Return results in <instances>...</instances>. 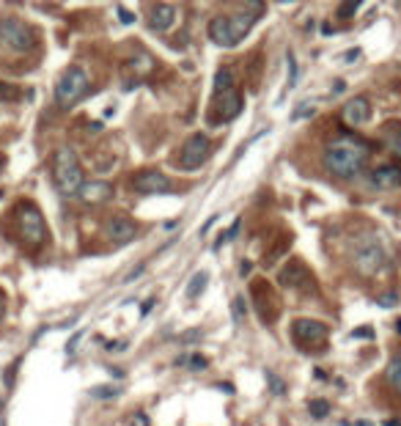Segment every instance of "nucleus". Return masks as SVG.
<instances>
[{
    "instance_id": "1",
    "label": "nucleus",
    "mask_w": 401,
    "mask_h": 426,
    "mask_svg": "<svg viewBox=\"0 0 401 426\" xmlns=\"http://www.w3.org/2000/svg\"><path fill=\"white\" fill-rule=\"evenodd\" d=\"M365 160H368V146L365 140L352 138V135H338L332 138L327 148H324V168L338 179H352L357 176L360 171L365 168Z\"/></svg>"
},
{
    "instance_id": "2",
    "label": "nucleus",
    "mask_w": 401,
    "mask_h": 426,
    "mask_svg": "<svg viewBox=\"0 0 401 426\" xmlns=\"http://www.w3.org/2000/svg\"><path fill=\"white\" fill-rule=\"evenodd\" d=\"M52 179H55V187L64 195H77L83 190V185H85L83 168H80L77 154L69 146L58 148L55 157H52Z\"/></svg>"
},
{
    "instance_id": "3",
    "label": "nucleus",
    "mask_w": 401,
    "mask_h": 426,
    "mask_svg": "<svg viewBox=\"0 0 401 426\" xmlns=\"http://www.w3.org/2000/svg\"><path fill=\"white\" fill-rule=\"evenodd\" d=\"M256 14H239V17H214L209 22V39L217 47H236L253 28Z\"/></svg>"
},
{
    "instance_id": "4",
    "label": "nucleus",
    "mask_w": 401,
    "mask_h": 426,
    "mask_svg": "<svg viewBox=\"0 0 401 426\" xmlns=\"http://www.w3.org/2000/svg\"><path fill=\"white\" fill-rule=\"evenodd\" d=\"M88 88H91L88 72L83 66H72V69H66V74L55 85V105L58 107H74L88 94Z\"/></svg>"
},
{
    "instance_id": "5",
    "label": "nucleus",
    "mask_w": 401,
    "mask_h": 426,
    "mask_svg": "<svg viewBox=\"0 0 401 426\" xmlns=\"http://www.w3.org/2000/svg\"><path fill=\"white\" fill-rule=\"evenodd\" d=\"M17 220H19V236L28 242L30 248H39L44 245L47 239V223L39 212V206L33 201H22L17 206Z\"/></svg>"
},
{
    "instance_id": "6",
    "label": "nucleus",
    "mask_w": 401,
    "mask_h": 426,
    "mask_svg": "<svg viewBox=\"0 0 401 426\" xmlns=\"http://www.w3.org/2000/svg\"><path fill=\"white\" fill-rule=\"evenodd\" d=\"M352 261H355L357 275H363V278H374V275L382 269V264H385V250H382V245H379L377 236H363V239L357 242V248H355Z\"/></svg>"
},
{
    "instance_id": "7",
    "label": "nucleus",
    "mask_w": 401,
    "mask_h": 426,
    "mask_svg": "<svg viewBox=\"0 0 401 426\" xmlns=\"http://www.w3.org/2000/svg\"><path fill=\"white\" fill-rule=\"evenodd\" d=\"M0 44L14 50V52H25V50L36 47V33L22 19L6 17V19H0Z\"/></svg>"
},
{
    "instance_id": "8",
    "label": "nucleus",
    "mask_w": 401,
    "mask_h": 426,
    "mask_svg": "<svg viewBox=\"0 0 401 426\" xmlns=\"http://www.w3.org/2000/svg\"><path fill=\"white\" fill-rule=\"evenodd\" d=\"M291 338H294V344L300 349L314 352V349H324V344L330 338V330H327V324H322L316 319H294V324H291Z\"/></svg>"
},
{
    "instance_id": "9",
    "label": "nucleus",
    "mask_w": 401,
    "mask_h": 426,
    "mask_svg": "<svg viewBox=\"0 0 401 426\" xmlns=\"http://www.w3.org/2000/svg\"><path fill=\"white\" fill-rule=\"evenodd\" d=\"M209 151H212V140H209V135L195 132V135H190V138L184 140L176 165H179L181 171H198L203 162H206Z\"/></svg>"
},
{
    "instance_id": "10",
    "label": "nucleus",
    "mask_w": 401,
    "mask_h": 426,
    "mask_svg": "<svg viewBox=\"0 0 401 426\" xmlns=\"http://www.w3.org/2000/svg\"><path fill=\"white\" fill-rule=\"evenodd\" d=\"M132 190L140 195H162L173 193V181L160 171H140L132 176Z\"/></svg>"
},
{
    "instance_id": "11",
    "label": "nucleus",
    "mask_w": 401,
    "mask_h": 426,
    "mask_svg": "<svg viewBox=\"0 0 401 426\" xmlns=\"http://www.w3.org/2000/svg\"><path fill=\"white\" fill-rule=\"evenodd\" d=\"M277 283L286 289H308V286H314V275L308 272V267L302 261H289L281 269V275H277Z\"/></svg>"
},
{
    "instance_id": "12",
    "label": "nucleus",
    "mask_w": 401,
    "mask_h": 426,
    "mask_svg": "<svg viewBox=\"0 0 401 426\" xmlns=\"http://www.w3.org/2000/svg\"><path fill=\"white\" fill-rule=\"evenodd\" d=\"M371 118V102L368 99H363V97H355V99H349V102L344 105V121L346 124H365V121Z\"/></svg>"
},
{
    "instance_id": "13",
    "label": "nucleus",
    "mask_w": 401,
    "mask_h": 426,
    "mask_svg": "<svg viewBox=\"0 0 401 426\" xmlns=\"http://www.w3.org/2000/svg\"><path fill=\"white\" fill-rule=\"evenodd\" d=\"M220 97V113H223V121H231V118H236L242 113V107H244V97L236 88H228V91H223V94H217Z\"/></svg>"
},
{
    "instance_id": "14",
    "label": "nucleus",
    "mask_w": 401,
    "mask_h": 426,
    "mask_svg": "<svg viewBox=\"0 0 401 426\" xmlns=\"http://www.w3.org/2000/svg\"><path fill=\"white\" fill-rule=\"evenodd\" d=\"M107 234H110V239L115 245H127V242L138 234V228H135V223L129 218H113L110 226H107Z\"/></svg>"
},
{
    "instance_id": "15",
    "label": "nucleus",
    "mask_w": 401,
    "mask_h": 426,
    "mask_svg": "<svg viewBox=\"0 0 401 426\" xmlns=\"http://www.w3.org/2000/svg\"><path fill=\"white\" fill-rule=\"evenodd\" d=\"M77 195L85 201V204H102V201H107L113 195V187L107 185V181H85L83 190Z\"/></svg>"
},
{
    "instance_id": "16",
    "label": "nucleus",
    "mask_w": 401,
    "mask_h": 426,
    "mask_svg": "<svg viewBox=\"0 0 401 426\" xmlns=\"http://www.w3.org/2000/svg\"><path fill=\"white\" fill-rule=\"evenodd\" d=\"M371 185L379 187V190H390V187L401 185V168L398 165H385V168H379V171H374Z\"/></svg>"
},
{
    "instance_id": "17",
    "label": "nucleus",
    "mask_w": 401,
    "mask_h": 426,
    "mask_svg": "<svg viewBox=\"0 0 401 426\" xmlns=\"http://www.w3.org/2000/svg\"><path fill=\"white\" fill-rule=\"evenodd\" d=\"M173 19H176V9L173 6H168V3H160V6H154V11H151V28L154 31H168L173 25Z\"/></svg>"
},
{
    "instance_id": "18",
    "label": "nucleus",
    "mask_w": 401,
    "mask_h": 426,
    "mask_svg": "<svg viewBox=\"0 0 401 426\" xmlns=\"http://www.w3.org/2000/svg\"><path fill=\"white\" fill-rule=\"evenodd\" d=\"M385 380L396 393H401V352H396L390 357V363H387V369H385Z\"/></svg>"
},
{
    "instance_id": "19",
    "label": "nucleus",
    "mask_w": 401,
    "mask_h": 426,
    "mask_svg": "<svg viewBox=\"0 0 401 426\" xmlns=\"http://www.w3.org/2000/svg\"><path fill=\"white\" fill-rule=\"evenodd\" d=\"M206 283H209V272H206V269H201V272H195L193 278H190L187 292H184V294L190 297V300H195V297H198L203 289H206Z\"/></svg>"
},
{
    "instance_id": "20",
    "label": "nucleus",
    "mask_w": 401,
    "mask_h": 426,
    "mask_svg": "<svg viewBox=\"0 0 401 426\" xmlns=\"http://www.w3.org/2000/svg\"><path fill=\"white\" fill-rule=\"evenodd\" d=\"M385 140H387V146L401 157V124H387L385 127Z\"/></svg>"
},
{
    "instance_id": "21",
    "label": "nucleus",
    "mask_w": 401,
    "mask_h": 426,
    "mask_svg": "<svg viewBox=\"0 0 401 426\" xmlns=\"http://www.w3.org/2000/svg\"><path fill=\"white\" fill-rule=\"evenodd\" d=\"M228 88H234V74H231V69H220L214 74V94H223Z\"/></svg>"
},
{
    "instance_id": "22",
    "label": "nucleus",
    "mask_w": 401,
    "mask_h": 426,
    "mask_svg": "<svg viewBox=\"0 0 401 426\" xmlns=\"http://www.w3.org/2000/svg\"><path fill=\"white\" fill-rule=\"evenodd\" d=\"M286 66H289V88H294V85L300 83V69H297L294 52H286Z\"/></svg>"
},
{
    "instance_id": "23",
    "label": "nucleus",
    "mask_w": 401,
    "mask_h": 426,
    "mask_svg": "<svg viewBox=\"0 0 401 426\" xmlns=\"http://www.w3.org/2000/svg\"><path fill=\"white\" fill-rule=\"evenodd\" d=\"M308 410H311L314 418H327L330 415V404L324 402V399H314V402L308 404Z\"/></svg>"
},
{
    "instance_id": "24",
    "label": "nucleus",
    "mask_w": 401,
    "mask_h": 426,
    "mask_svg": "<svg viewBox=\"0 0 401 426\" xmlns=\"http://www.w3.org/2000/svg\"><path fill=\"white\" fill-rule=\"evenodd\" d=\"M91 396L94 399H115L118 390H115L113 385H97V388H91Z\"/></svg>"
},
{
    "instance_id": "25",
    "label": "nucleus",
    "mask_w": 401,
    "mask_h": 426,
    "mask_svg": "<svg viewBox=\"0 0 401 426\" xmlns=\"http://www.w3.org/2000/svg\"><path fill=\"white\" fill-rule=\"evenodd\" d=\"M231 308H234V324H242L244 322V297H234Z\"/></svg>"
},
{
    "instance_id": "26",
    "label": "nucleus",
    "mask_w": 401,
    "mask_h": 426,
    "mask_svg": "<svg viewBox=\"0 0 401 426\" xmlns=\"http://www.w3.org/2000/svg\"><path fill=\"white\" fill-rule=\"evenodd\" d=\"M360 3H363V0H344V3H341V11H338V14H341V17H352V14L357 11V6H360Z\"/></svg>"
},
{
    "instance_id": "27",
    "label": "nucleus",
    "mask_w": 401,
    "mask_h": 426,
    "mask_svg": "<svg viewBox=\"0 0 401 426\" xmlns=\"http://www.w3.org/2000/svg\"><path fill=\"white\" fill-rule=\"evenodd\" d=\"M0 99H19V91L9 83H0Z\"/></svg>"
},
{
    "instance_id": "28",
    "label": "nucleus",
    "mask_w": 401,
    "mask_h": 426,
    "mask_svg": "<svg viewBox=\"0 0 401 426\" xmlns=\"http://www.w3.org/2000/svg\"><path fill=\"white\" fill-rule=\"evenodd\" d=\"M83 336H85V330H74V336L69 338V344H66V352L74 355V349H77V344L83 341Z\"/></svg>"
},
{
    "instance_id": "29",
    "label": "nucleus",
    "mask_w": 401,
    "mask_h": 426,
    "mask_svg": "<svg viewBox=\"0 0 401 426\" xmlns=\"http://www.w3.org/2000/svg\"><path fill=\"white\" fill-rule=\"evenodd\" d=\"M267 380H269V385H272V390H275V393L281 396V393H283V382L277 380V377L272 374V371H267Z\"/></svg>"
},
{
    "instance_id": "30",
    "label": "nucleus",
    "mask_w": 401,
    "mask_h": 426,
    "mask_svg": "<svg viewBox=\"0 0 401 426\" xmlns=\"http://www.w3.org/2000/svg\"><path fill=\"white\" fill-rule=\"evenodd\" d=\"M352 338H374V330L368 324H363V327H357L355 333H352Z\"/></svg>"
},
{
    "instance_id": "31",
    "label": "nucleus",
    "mask_w": 401,
    "mask_h": 426,
    "mask_svg": "<svg viewBox=\"0 0 401 426\" xmlns=\"http://www.w3.org/2000/svg\"><path fill=\"white\" fill-rule=\"evenodd\" d=\"M377 302H379V306H385V308H393L398 300H396L393 294H382V297H377Z\"/></svg>"
},
{
    "instance_id": "32",
    "label": "nucleus",
    "mask_w": 401,
    "mask_h": 426,
    "mask_svg": "<svg viewBox=\"0 0 401 426\" xmlns=\"http://www.w3.org/2000/svg\"><path fill=\"white\" fill-rule=\"evenodd\" d=\"M305 116H314V107H300V110H294V121H300Z\"/></svg>"
},
{
    "instance_id": "33",
    "label": "nucleus",
    "mask_w": 401,
    "mask_h": 426,
    "mask_svg": "<svg viewBox=\"0 0 401 426\" xmlns=\"http://www.w3.org/2000/svg\"><path fill=\"white\" fill-rule=\"evenodd\" d=\"M143 269H146V264H140L138 269H132V272H129V275H127V278H124V281L129 283V281H135V278H140V275H143Z\"/></svg>"
},
{
    "instance_id": "34",
    "label": "nucleus",
    "mask_w": 401,
    "mask_h": 426,
    "mask_svg": "<svg viewBox=\"0 0 401 426\" xmlns=\"http://www.w3.org/2000/svg\"><path fill=\"white\" fill-rule=\"evenodd\" d=\"M250 269H253V264H250V261H242V267H239V275H242V278H248V275H250Z\"/></svg>"
},
{
    "instance_id": "35",
    "label": "nucleus",
    "mask_w": 401,
    "mask_h": 426,
    "mask_svg": "<svg viewBox=\"0 0 401 426\" xmlns=\"http://www.w3.org/2000/svg\"><path fill=\"white\" fill-rule=\"evenodd\" d=\"M190 363H193V369H203V366H206V360H203L201 355H193V360H190Z\"/></svg>"
},
{
    "instance_id": "36",
    "label": "nucleus",
    "mask_w": 401,
    "mask_h": 426,
    "mask_svg": "<svg viewBox=\"0 0 401 426\" xmlns=\"http://www.w3.org/2000/svg\"><path fill=\"white\" fill-rule=\"evenodd\" d=\"M151 306H154V297H148V300L143 302V308H140V314H143V316H146V314H148V311H151Z\"/></svg>"
},
{
    "instance_id": "37",
    "label": "nucleus",
    "mask_w": 401,
    "mask_h": 426,
    "mask_svg": "<svg viewBox=\"0 0 401 426\" xmlns=\"http://www.w3.org/2000/svg\"><path fill=\"white\" fill-rule=\"evenodd\" d=\"M118 17H121V19H124V22H132V19H135V17H132V14H129V11H124V9H118Z\"/></svg>"
},
{
    "instance_id": "38",
    "label": "nucleus",
    "mask_w": 401,
    "mask_h": 426,
    "mask_svg": "<svg viewBox=\"0 0 401 426\" xmlns=\"http://www.w3.org/2000/svg\"><path fill=\"white\" fill-rule=\"evenodd\" d=\"M214 220H217V218H209V220H206V226H203V228H201V236H203V234H206V231H209V228H212V226H214Z\"/></svg>"
},
{
    "instance_id": "39",
    "label": "nucleus",
    "mask_w": 401,
    "mask_h": 426,
    "mask_svg": "<svg viewBox=\"0 0 401 426\" xmlns=\"http://www.w3.org/2000/svg\"><path fill=\"white\" fill-rule=\"evenodd\" d=\"M360 58V50L355 47V50H349V55H346V60H357Z\"/></svg>"
},
{
    "instance_id": "40",
    "label": "nucleus",
    "mask_w": 401,
    "mask_h": 426,
    "mask_svg": "<svg viewBox=\"0 0 401 426\" xmlns=\"http://www.w3.org/2000/svg\"><path fill=\"white\" fill-rule=\"evenodd\" d=\"M322 33H324V36H330V33H332V25L324 22V25H322Z\"/></svg>"
},
{
    "instance_id": "41",
    "label": "nucleus",
    "mask_w": 401,
    "mask_h": 426,
    "mask_svg": "<svg viewBox=\"0 0 401 426\" xmlns=\"http://www.w3.org/2000/svg\"><path fill=\"white\" fill-rule=\"evenodd\" d=\"M3 314H6V300L0 297V319H3Z\"/></svg>"
},
{
    "instance_id": "42",
    "label": "nucleus",
    "mask_w": 401,
    "mask_h": 426,
    "mask_svg": "<svg viewBox=\"0 0 401 426\" xmlns=\"http://www.w3.org/2000/svg\"><path fill=\"white\" fill-rule=\"evenodd\" d=\"M385 426H401V421H396V418H390V421H385Z\"/></svg>"
},
{
    "instance_id": "43",
    "label": "nucleus",
    "mask_w": 401,
    "mask_h": 426,
    "mask_svg": "<svg viewBox=\"0 0 401 426\" xmlns=\"http://www.w3.org/2000/svg\"><path fill=\"white\" fill-rule=\"evenodd\" d=\"M277 3H291V0H277Z\"/></svg>"
},
{
    "instance_id": "44",
    "label": "nucleus",
    "mask_w": 401,
    "mask_h": 426,
    "mask_svg": "<svg viewBox=\"0 0 401 426\" xmlns=\"http://www.w3.org/2000/svg\"><path fill=\"white\" fill-rule=\"evenodd\" d=\"M0 171H3V160H0Z\"/></svg>"
},
{
    "instance_id": "45",
    "label": "nucleus",
    "mask_w": 401,
    "mask_h": 426,
    "mask_svg": "<svg viewBox=\"0 0 401 426\" xmlns=\"http://www.w3.org/2000/svg\"><path fill=\"white\" fill-rule=\"evenodd\" d=\"M0 198H3V190H0Z\"/></svg>"
}]
</instances>
